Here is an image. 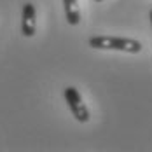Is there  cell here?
<instances>
[{
	"instance_id": "1",
	"label": "cell",
	"mask_w": 152,
	"mask_h": 152,
	"mask_svg": "<svg viewBox=\"0 0 152 152\" xmlns=\"http://www.w3.org/2000/svg\"><path fill=\"white\" fill-rule=\"evenodd\" d=\"M89 47L100 49V51H121L128 54H138L142 51V42L135 39H126V37H107L98 35L89 39Z\"/></svg>"
},
{
	"instance_id": "4",
	"label": "cell",
	"mask_w": 152,
	"mask_h": 152,
	"mask_svg": "<svg viewBox=\"0 0 152 152\" xmlns=\"http://www.w3.org/2000/svg\"><path fill=\"white\" fill-rule=\"evenodd\" d=\"M63 7H65V18L66 23L77 26L80 23V7H79V0H63Z\"/></svg>"
},
{
	"instance_id": "2",
	"label": "cell",
	"mask_w": 152,
	"mask_h": 152,
	"mask_svg": "<svg viewBox=\"0 0 152 152\" xmlns=\"http://www.w3.org/2000/svg\"><path fill=\"white\" fill-rule=\"evenodd\" d=\"M63 96H65V102L68 103V108H70V112H72L75 121H79V122L89 121V117H91L89 110H88V107H86V103H84V100H82V96H80V93H79L77 88H74V86L65 88Z\"/></svg>"
},
{
	"instance_id": "5",
	"label": "cell",
	"mask_w": 152,
	"mask_h": 152,
	"mask_svg": "<svg viewBox=\"0 0 152 152\" xmlns=\"http://www.w3.org/2000/svg\"><path fill=\"white\" fill-rule=\"evenodd\" d=\"M149 19H151V25H152V11H151V16H149Z\"/></svg>"
},
{
	"instance_id": "6",
	"label": "cell",
	"mask_w": 152,
	"mask_h": 152,
	"mask_svg": "<svg viewBox=\"0 0 152 152\" xmlns=\"http://www.w3.org/2000/svg\"><path fill=\"white\" fill-rule=\"evenodd\" d=\"M93 2H103V0H93Z\"/></svg>"
},
{
	"instance_id": "3",
	"label": "cell",
	"mask_w": 152,
	"mask_h": 152,
	"mask_svg": "<svg viewBox=\"0 0 152 152\" xmlns=\"http://www.w3.org/2000/svg\"><path fill=\"white\" fill-rule=\"evenodd\" d=\"M37 31V11L33 4H25L23 12H21V33L25 37H33Z\"/></svg>"
}]
</instances>
